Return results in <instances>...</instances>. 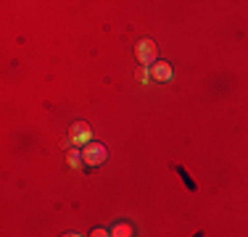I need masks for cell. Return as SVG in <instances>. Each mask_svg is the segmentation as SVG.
I'll list each match as a JSON object with an SVG mask.
<instances>
[{"instance_id":"cell-5","label":"cell","mask_w":248,"mask_h":237,"mask_svg":"<svg viewBox=\"0 0 248 237\" xmlns=\"http://www.w3.org/2000/svg\"><path fill=\"white\" fill-rule=\"evenodd\" d=\"M111 237H135V224L132 222H116L111 227Z\"/></svg>"},{"instance_id":"cell-11","label":"cell","mask_w":248,"mask_h":237,"mask_svg":"<svg viewBox=\"0 0 248 237\" xmlns=\"http://www.w3.org/2000/svg\"><path fill=\"white\" fill-rule=\"evenodd\" d=\"M193 237H203V232H196V235H193Z\"/></svg>"},{"instance_id":"cell-4","label":"cell","mask_w":248,"mask_h":237,"mask_svg":"<svg viewBox=\"0 0 248 237\" xmlns=\"http://www.w3.org/2000/svg\"><path fill=\"white\" fill-rule=\"evenodd\" d=\"M151 76L156 82H169V79H172V66H169L167 61H156V63H153V69H151Z\"/></svg>"},{"instance_id":"cell-3","label":"cell","mask_w":248,"mask_h":237,"mask_svg":"<svg viewBox=\"0 0 248 237\" xmlns=\"http://www.w3.org/2000/svg\"><path fill=\"white\" fill-rule=\"evenodd\" d=\"M93 137V132H90V124L87 121H74L72 124V142L74 145H87Z\"/></svg>"},{"instance_id":"cell-10","label":"cell","mask_w":248,"mask_h":237,"mask_svg":"<svg viewBox=\"0 0 248 237\" xmlns=\"http://www.w3.org/2000/svg\"><path fill=\"white\" fill-rule=\"evenodd\" d=\"M61 237H82V235H77V232H66V235H61Z\"/></svg>"},{"instance_id":"cell-9","label":"cell","mask_w":248,"mask_h":237,"mask_svg":"<svg viewBox=\"0 0 248 237\" xmlns=\"http://www.w3.org/2000/svg\"><path fill=\"white\" fill-rule=\"evenodd\" d=\"M90 237H111V232H106V229H93Z\"/></svg>"},{"instance_id":"cell-6","label":"cell","mask_w":248,"mask_h":237,"mask_svg":"<svg viewBox=\"0 0 248 237\" xmlns=\"http://www.w3.org/2000/svg\"><path fill=\"white\" fill-rule=\"evenodd\" d=\"M174 171H177V174H180V179L185 182V187L190 190V193H196V190H198V182L193 179L190 174H187V169H185V166H174Z\"/></svg>"},{"instance_id":"cell-2","label":"cell","mask_w":248,"mask_h":237,"mask_svg":"<svg viewBox=\"0 0 248 237\" xmlns=\"http://www.w3.org/2000/svg\"><path fill=\"white\" fill-rule=\"evenodd\" d=\"M106 156H108V153H106V148L100 145V142H93V145H87L85 153H82V158H85L87 166H100V163L106 161Z\"/></svg>"},{"instance_id":"cell-1","label":"cell","mask_w":248,"mask_h":237,"mask_svg":"<svg viewBox=\"0 0 248 237\" xmlns=\"http://www.w3.org/2000/svg\"><path fill=\"white\" fill-rule=\"evenodd\" d=\"M156 43L153 40H140L138 45H135V56H138L140 66H148V63L156 61Z\"/></svg>"},{"instance_id":"cell-7","label":"cell","mask_w":248,"mask_h":237,"mask_svg":"<svg viewBox=\"0 0 248 237\" xmlns=\"http://www.w3.org/2000/svg\"><path fill=\"white\" fill-rule=\"evenodd\" d=\"M66 161H69V166H72V169H77V166L85 161V158H82V153H79V150H72V153H69Z\"/></svg>"},{"instance_id":"cell-8","label":"cell","mask_w":248,"mask_h":237,"mask_svg":"<svg viewBox=\"0 0 248 237\" xmlns=\"http://www.w3.org/2000/svg\"><path fill=\"white\" fill-rule=\"evenodd\" d=\"M148 76H151V71L145 69V66H140L138 71H135V79H138V82H143V85L148 82Z\"/></svg>"}]
</instances>
